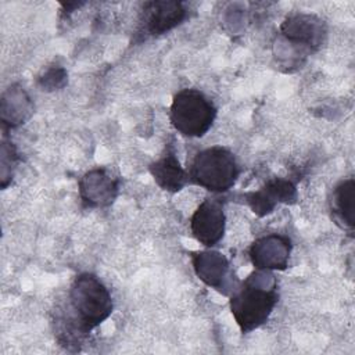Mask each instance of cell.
Segmentation results:
<instances>
[{"instance_id": "obj_1", "label": "cell", "mask_w": 355, "mask_h": 355, "mask_svg": "<svg viewBox=\"0 0 355 355\" xmlns=\"http://www.w3.org/2000/svg\"><path fill=\"white\" fill-rule=\"evenodd\" d=\"M327 36L326 22L309 12L287 15L273 43V55L280 68L293 72L304 65L306 58L318 51Z\"/></svg>"}, {"instance_id": "obj_2", "label": "cell", "mask_w": 355, "mask_h": 355, "mask_svg": "<svg viewBox=\"0 0 355 355\" xmlns=\"http://www.w3.org/2000/svg\"><path fill=\"white\" fill-rule=\"evenodd\" d=\"M279 301L277 280L270 270L255 269L230 294L229 306L243 333L261 327Z\"/></svg>"}, {"instance_id": "obj_3", "label": "cell", "mask_w": 355, "mask_h": 355, "mask_svg": "<svg viewBox=\"0 0 355 355\" xmlns=\"http://www.w3.org/2000/svg\"><path fill=\"white\" fill-rule=\"evenodd\" d=\"M114 311V301L107 286L94 273L82 272L71 283L67 315L89 336L105 322Z\"/></svg>"}, {"instance_id": "obj_4", "label": "cell", "mask_w": 355, "mask_h": 355, "mask_svg": "<svg viewBox=\"0 0 355 355\" xmlns=\"http://www.w3.org/2000/svg\"><path fill=\"white\" fill-rule=\"evenodd\" d=\"M187 173L194 184L211 193H225L234 186L240 169L229 148L212 146L194 155Z\"/></svg>"}, {"instance_id": "obj_5", "label": "cell", "mask_w": 355, "mask_h": 355, "mask_svg": "<svg viewBox=\"0 0 355 355\" xmlns=\"http://www.w3.org/2000/svg\"><path fill=\"white\" fill-rule=\"evenodd\" d=\"M216 107L201 90L182 89L171 103L169 119L173 129L184 137H202L216 118Z\"/></svg>"}, {"instance_id": "obj_6", "label": "cell", "mask_w": 355, "mask_h": 355, "mask_svg": "<svg viewBox=\"0 0 355 355\" xmlns=\"http://www.w3.org/2000/svg\"><path fill=\"white\" fill-rule=\"evenodd\" d=\"M226 215L223 201L218 197H207L190 218V232L204 247L212 248L225 236Z\"/></svg>"}, {"instance_id": "obj_7", "label": "cell", "mask_w": 355, "mask_h": 355, "mask_svg": "<svg viewBox=\"0 0 355 355\" xmlns=\"http://www.w3.org/2000/svg\"><path fill=\"white\" fill-rule=\"evenodd\" d=\"M191 265L196 276L208 287L222 293L232 294L239 286L233 279L229 259L216 250H202L191 254Z\"/></svg>"}, {"instance_id": "obj_8", "label": "cell", "mask_w": 355, "mask_h": 355, "mask_svg": "<svg viewBox=\"0 0 355 355\" xmlns=\"http://www.w3.org/2000/svg\"><path fill=\"white\" fill-rule=\"evenodd\" d=\"M79 197L89 208L111 205L119 193L121 180L108 168L98 166L87 171L79 179Z\"/></svg>"}, {"instance_id": "obj_9", "label": "cell", "mask_w": 355, "mask_h": 355, "mask_svg": "<svg viewBox=\"0 0 355 355\" xmlns=\"http://www.w3.org/2000/svg\"><path fill=\"white\" fill-rule=\"evenodd\" d=\"M293 243L288 236L272 233L258 237L248 250L251 263L258 270H284L288 266Z\"/></svg>"}, {"instance_id": "obj_10", "label": "cell", "mask_w": 355, "mask_h": 355, "mask_svg": "<svg viewBox=\"0 0 355 355\" xmlns=\"http://www.w3.org/2000/svg\"><path fill=\"white\" fill-rule=\"evenodd\" d=\"M298 198L297 186L291 179L273 178L255 191L244 194V201L259 218L272 214L280 204H294Z\"/></svg>"}, {"instance_id": "obj_11", "label": "cell", "mask_w": 355, "mask_h": 355, "mask_svg": "<svg viewBox=\"0 0 355 355\" xmlns=\"http://www.w3.org/2000/svg\"><path fill=\"white\" fill-rule=\"evenodd\" d=\"M187 17L184 3L173 0H155L143 4L141 25L143 31L150 36L164 35L178 25H180Z\"/></svg>"}, {"instance_id": "obj_12", "label": "cell", "mask_w": 355, "mask_h": 355, "mask_svg": "<svg viewBox=\"0 0 355 355\" xmlns=\"http://www.w3.org/2000/svg\"><path fill=\"white\" fill-rule=\"evenodd\" d=\"M33 114V103L19 83L7 87L0 98V121L3 135L24 125Z\"/></svg>"}, {"instance_id": "obj_13", "label": "cell", "mask_w": 355, "mask_h": 355, "mask_svg": "<svg viewBox=\"0 0 355 355\" xmlns=\"http://www.w3.org/2000/svg\"><path fill=\"white\" fill-rule=\"evenodd\" d=\"M148 171L154 182L165 191L178 193L189 182L187 171L180 165L178 155L172 146L165 148V153L150 164Z\"/></svg>"}, {"instance_id": "obj_14", "label": "cell", "mask_w": 355, "mask_h": 355, "mask_svg": "<svg viewBox=\"0 0 355 355\" xmlns=\"http://www.w3.org/2000/svg\"><path fill=\"white\" fill-rule=\"evenodd\" d=\"M333 220L349 234L355 229V180L354 178L338 182L329 200Z\"/></svg>"}, {"instance_id": "obj_15", "label": "cell", "mask_w": 355, "mask_h": 355, "mask_svg": "<svg viewBox=\"0 0 355 355\" xmlns=\"http://www.w3.org/2000/svg\"><path fill=\"white\" fill-rule=\"evenodd\" d=\"M18 162L19 154L17 147L7 137V135H3L0 146V186L3 190L7 189V186L11 183Z\"/></svg>"}, {"instance_id": "obj_16", "label": "cell", "mask_w": 355, "mask_h": 355, "mask_svg": "<svg viewBox=\"0 0 355 355\" xmlns=\"http://www.w3.org/2000/svg\"><path fill=\"white\" fill-rule=\"evenodd\" d=\"M68 82V72L64 67L58 64H53L43 69L37 79L36 83L43 92H54L62 89Z\"/></svg>"}]
</instances>
